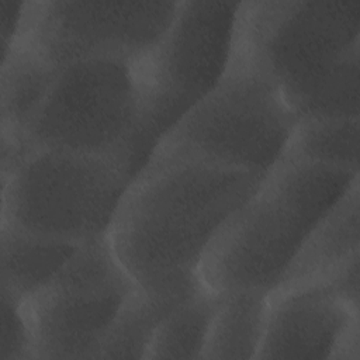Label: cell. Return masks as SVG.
<instances>
[{
    "label": "cell",
    "instance_id": "cell-1",
    "mask_svg": "<svg viewBox=\"0 0 360 360\" xmlns=\"http://www.w3.org/2000/svg\"><path fill=\"white\" fill-rule=\"evenodd\" d=\"M267 174L179 160L146 166L131 183L108 238L138 290L193 295L202 260Z\"/></svg>",
    "mask_w": 360,
    "mask_h": 360
},
{
    "label": "cell",
    "instance_id": "cell-2",
    "mask_svg": "<svg viewBox=\"0 0 360 360\" xmlns=\"http://www.w3.org/2000/svg\"><path fill=\"white\" fill-rule=\"evenodd\" d=\"M359 172L284 158L208 249L200 278L215 294H273L321 218Z\"/></svg>",
    "mask_w": 360,
    "mask_h": 360
},
{
    "label": "cell",
    "instance_id": "cell-3",
    "mask_svg": "<svg viewBox=\"0 0 360 360\" xmlns=\"http://www.w3.org/2000/svg\"><path fill=\"white\" fill-rule=\"evenodd\" d=\"M298 122L283 91L233 53L221 82L163 136L146 166L197 160L269 174Z\"/></svg>",
    "mask_w": 360,
    "mask_h": 360
},
{
    "label": "cell",
    "instance_id": "cell-4",
    "mask_svg": "<svg viewBox=\"0 0 360 360\" xmlns=\"http://www.w3.org/2000/svg\"><path fill=\"white\" fill-rule=\"evenodd\" d=\"M132 180L117 156L31 149L1 174V224L77 245L108 236Z\"/></svg>",
    "mask_w": 360,
    "mask_h": 360
},
{
    "label": "cell",
    "instance_id": "cell-5",
    "mask_svg": "<svg viewBox=\"0 0 360 360\" xmlns=\"http://www.w3.org/2000/svg\"><path fill=\"white\" fill-rule=\"evenodd\" d=\"M240 1H180L159 44L139 60L143 117L129 155L134 179L163 136L215 86L232 62Z\"/></svg>",
    "mask_w": 360,
    "mask_h": 360
},
{
    "label": "cell",
    "instance_id": "cell-6",
    "mask_svg": "<svg viewBox=\"0 0 360 360\" xmlns=\"http://www.w3.org/2000/svg\"><path fill=\"white\" fill-rule=\"evenodd\" d=\"M139 60L97 56L60 68L18 141L28 150L49 148L117 156L129 170L143 117Z\"/></svg>",
    "mask_w": 360,
    "mask_h": 360
},
{
    "label": "cell",
    "instance_id": "cell-7",
    "mask_svg": "<svg viewBox=\"0 0 360 360\" xmlns=\"http://www.w3.org/2000/svg\"><path fill=\"white\" fill-rule=\"evenodd\" d=\"M360 44V0L243 1L235 55L288 103Z\"/></svg>",
    "mask_w": 360,
    "mask_h": 360
},
{
    "label": "cell",
    "instance_id": "cell-8",
    "mask_svg": "<svg viewBox=\"0 0 360 360\" xmlns=\"http://www.w3.org/2000/svg\"><path fill=\"white\" fill-rule=\"evenodd\" d=\"M135 290L108 236L80 243L55 278L27 300L34 359H96Z\"/></svg>",
    "mask_w": 360,
    "mask_h": 360
},
{
    "label": "cell",
    "instance_id": "cell-9",
    "mask_svg": "<svg viewBox=\"0 0 360 360\" xmlns=\"http://www.w3.org/2000/svg\"><path fill=\"white\" fill-rule=\"evenodd\" d=\"M179 6L180 1H28L20 39L58 69L97 56L142 59L163 38Z\"/></svg>",
    "mask_w": 360,
    "mask_h": 360
},
{
    "label": "cell",
    "instance_id": "cell-10",
    "mask_svg": "<svg viewBox=\"0 0 360 360\" xmlns=\"http://www.w3.org/2000/svg\"><path fill=\"white\" fill-rule=\"evenodd\" d=\"M359 308L328 281L270 294L257 360H359Z\"/></svg>",
    "mask_w": 360,
    "mask_h": 360
},
{
    "label": "cell",
    "instance_id": "cell-11",
    "mask_svg": "<svg viewBox=\"0 0 360 360\" xmlns=\"http://www.w3.org/2000/svg\"><path fill=\"white\" fill-rule=\"evenodd\" d=\"M357 255H360L359 180L315 225L274 292L325 281Z\"/></svg>",
    "mask_w": 360,
    "mask_h": 360
},
{
    "label": "cell",
    "instance_id": "cell-12",
    "mask_svg": "<svg viewBox=\"0 0 360 360\" xmlns=\"http://www.w3.org/2000/svg\"><path fill=\"white\" fill-rule=\"evenodd\" d=\"M59 70L24 39L1 58V135L20 139L42 105Z\"/></svg>",
    "mask_w": 360,
    "mask_h": 360
},
{
    "label": "cell",
    "instance_id": "cell-13",
    "mask_svg": "<svg viewBox=\"0 0 360 360\" xmlns=\"http://www.w3.org/2000/svg\"><path fill=\"white\" fill-rule=\"evenodd\" d=\"M77 246L1 224L0 290L24 301L32 298L55 278Z\"/></svg>",
    "mask_w": 360,
    "mask_h": 360
},
{
    "label": "cell",
    "instance_id": "cell-14",
    "mask_svg": "<svg viewBox=\"0 0 360 360\" xmlns=\"http://www.w3.org/2000/svg\"><path fill=\"white\" fill-rule=\"evenodd\" d=\"M269 307V292L236 290L222 294L201 360L256 359L263 340Z\"/></svg>",
    "mask_w": 360,
    "mask_h": 360
},
{
    "label": "cell",
    "instance_id": "cell-15",
    "mask_svg": "<svg viewBox=\"0 0 360 360\" xmlns=\"http://www.w3.org/2000/svg\"><path fill=\"white\" fill-rule=\"evenodd\" d=\"M195 294L158 295L136 288L115 316L96 359H145L162 321Z\"/></svg>",
    "mask_w": 360,
    "mask_h": 360
},
{
    "label": "cell",
    "instance_id": "cell-16",
    "mask_svg": "<svg viewBox=\"0 0 360 360\" xmlns=\"http://www.w3.org/2000/svg\"><path fill=\"white\" fill-rule=\"evenodd\" d=\"M222 294L207 288L173 309L156 329L148 347L146 360H201L212 318Z\"/></svg>",
    "mask_w": 360,
    "mask_h": 360
},
{
    "label": "cell",
    "instance_id": "cell-17",
    "mask_svg": "<svg viewBox=\"0 0 360 360\" xmlns=\"http://www.w3.org/2000/svg\"><path fill=\"white\" fill-rule=\"evenodd\" d=\"M359 118L301 120L284 158L359 172Z\"/></svg>",
    "mask_w": 360,
    "mask_h": 360
},
{
    "label": "cell",
    "instance_id": "cell-18",
    "mask_svg": "<svg viewBox=\"0 0 360 360\" xmlns=\"http://www.w3.org/2000/svg\"><path fill=\"white\" fill-rule=\"evenodd\" d=\"M359 48L346 55L290 104L298 120L359 118Z\"/></svg>",
    "mask_w": 360,
    "mask_h": 360
},
{
    "label": "cell",
    "instance_id": "cell-19",
    "mask_svg": "<svg viewBox=\"0 0 360 360\" xmlns=\"http://www.w3.org/2000/svg\"><path fill=\"white\" fill-rule=\"evenodd\" d=\"M1 339L0 360L34 359L32 332L27 312V301L0 290Z\"/></svg>",
    "mask_w": 360,
    "mask_h": 360
},
{
    "label": "cell",
    "instance_id": "cell-20",
    "mask_svg": "<svg viewBox=\"0 0 360 360\" xmlns=\"http://www.w3.org/2000/svg\"><path fill=\"white\" fill-rule=\"evenodd\" d=\"M28 15V1H0L1 58H4L21 38Z\"/></svg>",
    "mask_w": 360,
    "mask_h": 360
},
{
    "label": "cell",
    "instance_id": "cell-21",
    "mask_svg": "<svg viewBox=\"0 0 360 360\" xmlns=\"http://www.w3.org/2000/svg\"><path fill=\"white\" fill-rule=\"evenodd\" d=\"M360 255L349 260L343 267H340L328 280L330 287L349 304L359 308V271H360Z\"/></svg>",
    "mask_w": 360,
    "mask_h": 360
}]
</instances>
